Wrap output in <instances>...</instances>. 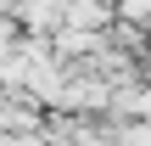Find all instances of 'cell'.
I'll use <instances>...</instances> for the list:
<instances>
[{"label": "cell", "mask_w": 151, "mask_h": 146, "mask_svg": "<svg viewBox=\"0 0 151 146\" xmlns=\"http://www.w3.org/2000/svg\"><path fill=\"white\" fill-rule=\"evenodd\" d=\"M123 17H146L151 23V0H123Z\"/></svg>", "instance_id": "obj_2"}, {"label": "cell", "mask_w": 151, "mask_h": 146, "mask_svg": "<svg viewBox=\"0 0 151 146\" xmlns=\"http://www.w3.org/2000/svg\"><path fill=\"white\" fill-rule=\"evenodd\" d=\"M39 124V101L34 96H11V90H0V135H28Z\"/></svg>", "instance_id": "obj_1"}]
</instances>
